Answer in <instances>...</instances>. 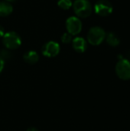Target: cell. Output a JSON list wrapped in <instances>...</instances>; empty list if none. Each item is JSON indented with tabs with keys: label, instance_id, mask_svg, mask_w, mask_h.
Wrapping results in <instances>:
<instances>
[{
	"label": "cell",
	"instance_id": "cell-1",
	"mask_svg": "<svg viewBox=\"0 0 130 131\" xmlns=\"http://www.w3.org/2000/svg\"><path fill=\"white\" fill-rule=\"evenodd\" d=\"M73 9L78 18H85L92 13V5L88 0H75L73 3Z\"/></svg>",
	"mask_w": 130,
	"mask_h": 131
},
{
	"label": "cell",
	"instance_id": "cell-2",
	"mask_svg": "<svg viewBox=\"0 0 130 131\" xmlns=\"http://www.w3.org/2000/svg\"><path fill=\"white\" fill-rule=\"evenodd\" d=\"M106 32L103 28L99 26H94L90 28L87 33V41L92 45H100L106 38Z\"/></svg>",
	"mask_w": 130,
	"mask_h": 131
},
{
	"label": "cell",
	"instance_id": "cell-3",
	"mask_svg": "<svg viewBox=\"0 0 130 131\" xmlns=\"http://www.w3.org/2000/svg\"><path fill=\"white\" fill-rule=\"evenodd\" d=\"M2 43L5 48L15 50L21 45V38L20 35L15 31H8L2 37Z\"/></svg>",
	"mask_w": 130,
	"mask_h": 131
},
{
	"label": "cell",
	"instance_id": "cell-4",
	"mask_svg": "<svg viewBox=\"0 0 130 131\" xmlns=\"http://www.w3.org/2000/svg\"><path fill=\"white\" fill-rule=\"evenodd\" d=\"M116 73L119 78L128 81L130 79V61L122 58L118 61L116 65Z\"/></svg>",
	"mask_w": 130,
	"mask_h": 131
},
{
	"label": "cell",
	"instance_id": "cell-5",
	"mask_svg": "<svg viewBox=\"0 0 130 131\" xmlns=\"http://www.w3.org/2000/svg\"><path fill=\"white\" fill-rule=\"evenodd\" d=\"M66 29L72 36L77 35L82 30V21L77 16H70L66 20Z\"/></svg>",
	"mask_w": 130,
	"mask_h": 131
},
{
	"label": "cell",
	"instance_id": "cell-6",
	"mask_svg": "<svg viewBox=\"0 0 130 131\" xmlns=\"http://www.w3.org/2000/svg\"><path fill=\"white\" fill-rule=\"evenodd\" d=\"M113 10V7L108 0H98L94 5V11L96 14L102 17L110 15Z\"/></svg>",
	"mask_w": 130,
	"mask_h": 131
},
{
	"label": "cell",
	"instance_id": "cell-7",
	"mask_svg": "<svg viewBox=\"0 0 130 131\" xmlns=\"http://www.w3.org/2000/svg\"><path fill=\"white\" fill-rule=\"evenodd\" d=\"M60 51H61L60 45L54 41H50L45 43L41 48L42 54L47 58L56 57L60 53Z\"/></svg>",
	"mask_w": 130,
	"mask_h": 131
},
{
	"label": "cell",
	"instance_id": "cell-8",
	"mask_svg": "<svg viewBox=\"0 0 130 131\" xmlns=\"http://www.w3.org/2000/svg\"><path fill=\"white\" fill-rule=\"evenodd\" d=\"M71 44H72V47L74 49V51L78 53H83L87 48V41L83 37L77 36V37L73 38Z\"/></svg>",
	"mask_w": 130,
	"mask_h": 131
},
{
	"label": "cell",
	"instance_id": "cell-9",
	"mask_svg": "<svg viewBox=\"0 0 130 131\" xmlns=\"http://www.w3.org/2000/svg\"><path fill=\"white\" fill-rule=\"evenodd\" d=\"M23 59L26 63L29 64H34L38 61L39 55L35 51H28L24 54Z\"/></svg>",
	"mask_w": 130,
	"mask_h": 131
},
{
	"label": "cell",
	"instance_id": "cell-10",
	"mask_svg": "<svg viewBox=\"0 0 130 131\" xmlns=\"http://www.w3.org/2000/svg\"><path fill=\"white\" fill-rule=\"evenodd\" d=\"M13 11V7L10 4V2L7 1H1L0 2V16L6 17L9 15Z\"/></svg>",
	"mask_w": 130,
	"mask_h": 131
},
{
	"label": "cell",
	"instance_id": "cell-11",
	"mask_svg": "<svg viewBox=\"0 0 130 131\" xmlns=\"http://www.w3.org/2000/svg\"><path fill=\"white\" fill-rule=\"evenodd\" d=\"M106 41L108 45H110L112 47L118 46L120 43V39L118 37V35L114 32H109L106 35Z\"/></svg>",
	"mask_w": 130,
	"mask_h": 131
},
{
	"label": "cell",
	"instance_id": "cell-12",
	"mask_svg": "<svg viewBox=\"0 0 130 131\" xmlns=\"http://www.w3.org/2000/svg\"><path fill=\"white\" fill-rule=\"evenodd\" d=\"M57 5L60 8L63 10H67L72 7L73 2L71 0H58Z\"/></svg>",
	"mask_w": 130,
	"mask_h": 131
},
{
	"label": "cell",
	"instance_id": "cell-13",
	"mask_svg": "<svg viewBox=\"0 0 130 131\" xmlns=\"http://www.w3.org/2000/svg\"><path fill=\"white\" fill-rule=\"evenodd\" d=\"M0 58L4 61H8L11 59V53L9 49H7V48H3L0 51Z\"/></svg>",
	"mask_w": 130,
	"mask_h": 131
},
{
	"label": "cell",
	"instance_id": "cell-14",
	"mask_svg": "<svg viewBox=\"0 0 130 131\" xmlns=\"http://www.w3.org/2000/svg\"><path fill=\"white\" fill-rule=\"evenodd\" d=\"M61 40L63 44H70V43H71V41L73 40V36L70 34H69L68 32H66L62 35Z\"/></svg>",
	"mask_w": 130,
	"mask_h": 131
},
{
	"label": "cell",
	"instance_id": "cell-15",
	"mask_svg": "<svg viewBox=\"0 0 130 131\" xmlns=\"http://www.w3.org/2000/svg\"><path fill=\"white\" fill-rule=\"evenodd\" d=\"M4 66H5V61L0 58V73L2 71V70L4 68Z\"/></svg>",
	"mask_w": 130,
	"mask_h": 131
},
{
	"label": "cell",
	"instance_id": "cell-16",
	"mask_svg": "<svg viewBox=\"0 0 130 131\" xmlns=\"http://www.w3.org/2000/svg\"><path fill=\"white\" fill-rule=\"evenodd\" d=\"M5 34V29H4V28L2 27V26H1L0 25V38H2L3 37V35Z\"/></svg>",
	"mask_w": 130,
	"mask_h": 131
},
{
	"label": "cell",
	"instance_id": "cell-17",
	"mask_svg": "<svg viewBox=\"0 0 130 131\" xmlns=\"http://www.w3.org/2000/svg\"><path fill=\"white\" fill-rule=\"evenodd\" d=\"M26 131H38V130L36 129V128L34 127H29Z\"/></svg>",
	"mask_w": 130,
	"mask_h": 131
},
{
	"label": "cell",
	"instance_id": "cell-18",
	"mask_svg": "<svg viewBox=\"0 0 130 131\" xmlns=\"http://www.w3.org/2000/svg\"><path fill=\"white\" fill-rule=\"evenodd\" d=\"M5 1H7V2H14V1H15V0H5Z\"/></svg>",
	"mask_w": 130,
	"mask_h": 131
}]
</instances>
